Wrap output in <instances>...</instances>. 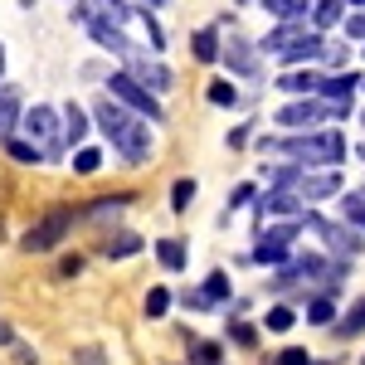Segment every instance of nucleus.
Segmentation results:
<instances>
[{
  "instance_id": "f257e3e1",
  "label": "nucleus",
  "mask_w": 365,
  "mask_h": 365,
  "mask_svg": "<svg viewBox=\"0 0 365 365\" xmlns=\"http://www.w3.org/2000/svg\"><path fill=\"white\" fill-rule=\"evenodd\" d=\"M263 146V156H292L302 170H331L346 161V137L341 132H307V137L297 141H278V137H263L258 141Z\"/></svg>"
},
{
  "instance_id": "f03ea898",
  "label": "nucleus",
  "mask_w": 365,
  "mask_h": 365,
  "mask_svg": "<svg viewBox=\"0 0 365 365\" xmlns=\"http://www.w3.org/2000/svg\"><path fill=\"white\" fill-rule=\"evenodd\" d=\"M93 122L113 137V146L122 151V161H132V166H146V161H151V151H156V146H151V132L137 122V113H127L122 103L108 98V103H98Z\"/></svg>"
},
{
  "instance_id": "7ed1b4c3",
  "label": "nucleus",
  "mask_w": 365,
  "mask_h": 365,
  "mask_svg": "<svg viewBox=\"0 0 365 365\" xmlns=\"http://www.w3.org/2000/svg\"><path fill=\"white\" fill-rule=\"evenodd\" d=\"M25 137H29V146H39V156L44 161H54L58 156V146H63V137H58V117H54V108H44V103H34L25 117Z\"/></svg>"
},
{
  "instance_id": "20e7f679",
  "label": "nucleus",
  "mask_w": 365,
  "mask_h": 365,
  "mask_svg": "<svg viewBox=\"0 0 365 365\" xmlns=\"http://www.w3.org/2000/svg\"><path fill=\"white\" fill-rule=\"evenodd\" d=\"M108 93H113V103H122L127 113L161 122V103H156V93H146V88H141L132 73H113V78H108Z\"/></svg>"
},
{
  "instance_id": "39448f33",
  "label": "nucleus",
  "mask_w": 365,
  "mask_h": 365,
  "mask_svg": "<svg viewBox=\"0 0 365 365\" xmlns=\"http://www.w3.org/2000/svg\"><path fill=\"white\" fill-rule=\"evenodd\" d=\"M73 225H78V215H73V210H49V215H44V220L20 239V249H25V253H49Z\"/></svg>"
},
{
  "instance_id": "423d86ee",
  "label": "nucleus",
  "mask_w": 365,
  "mask_h": 365,
  "mask_svg": "<svg viewBox=\"0 0 365 365\" xmlns=\"http://www.w3.org/2000/svg\"><path fill=\"white\" fill-rule=\"evenodd\" d=\"M351 103H327V98H302V103H287L278 108V122L282 127H317V122H327V117H346Z\"/></svg>"
},
{
  "instance_id": "0eeeda50",
  "label": "nucleus",
  "mask_w": 365,
  "mask_h": 365,
  "mask_svg": "<svg viewBox=\"0 0 365 365\" xmlns=\"http://www.w3.org/2000/svg\"><path fill=\"white\" fill-rule=\"evenodd\" d=\"M302 225H307V229H317V234H322V239H327V244H331V249H336L341 258H356V253L365 249V234H361V229L336 225V220H322L317 210H307V220H302Z\"/></svg>"
},
{
  "instance_id": "6e6552de",
  "label": "nucleus",
  "mask_w": 365,
  "mask_h": 365,
  "mask_svg": "<svg viewBox=\"0 0 365 365\" xmlns=\"http://www.w3.org/2000/svg\"><path fill=\"white\" fill-rule=\"evenodd\" d=\"M127 68H132V78H137L141 88H146V93H166L170 88V73H166V63H151V58H141L137 49H127Z\"/></svg>"
},
{
  "instance_id": "1a4fd4ad",
  "label": "nucleus",
  "mask_w": 365,
  "mask_h": 365,
  "mask_svg": "<svg viewBox=\"0 0 365 365\" xmlns=\"http://www.w3.org/2000/svg\"><path fill=\"white\" fill-rule=\"evenodd\" d=\"M336 185H341L336 170H302L292 190H297V200H327V195H336Z\"/></svg>"
},
{
  "instance_id": "9d476101",
  "label": "nucleus",
  "mask_w": 365,
  "mask_h": 365,
  "mask_svg": "<svg viewBox=\"0 0 365 365\" xmlns=\"http://www.w3.org/2000/svg\"><path fill=\"white\" fill-rule=\"evenodd\" d=\"M225 58H229V68H239L244 78H253V73H258V54H253V44H249V39H239V34H229Z\"/></svg>"
},
{
  "instance_id": "9b49d317",
  "label": "nucleus",
  "mask_w": 365,
  "mask_h": 365,
  "mask_svg": "<svg viewBox=\"0 0 365 365\" xmlns=\"http://www.w3.org/2000/svg\"><path fill=\"white\" fill-rule=\"evenodd\" d=\"M78 20L88 25V34H93V39L103 44V49H117V54H127V49H132V44L122 39V29H117V25H108V20H98V15H78Z\"/></svg>"
},
{
  "instance_id": "f8f14e48",
  "label": "nucleus",
  "mask_w": 365,
  "mask_h": 365,
  "mask_svg": "<svg viewBox=\"0 0 365 365\" xmlns=\"http://www.w3.org/2000/svg\"><path fill=\"white\" fill-rule=\"evenodd\" d=\"M302 34H307V29L297 25V20H282V25L273 29V34H268V39H263V49H268V54H282V49H287V44H297V39H302Z\"/></svg>"
},
{
  "instance_id": "ddd939ff",
  "label": "nucleus",
  "mask_w": 365,
  "mask_h": 365,
  "mask_svg": "<svg viewBox=\"0 0 365 365\" xmlns=\"http://www.w3.org/2000/svg\"><path fill=\"white\" fill-rule=\"evenodd\" d=\"M322 49H327V44H322L317 34H302V39H297V44H287L278 58H282V63H302V58H322Z\"/></svg>"
},
{
  "instance_id": "4468645a",
  "label": "nucleus",
  "mask_w": 365,
  "mask_h": 365,
  "mask_svg": "<svg viewBox=\"0 0 365 365\" xmlns=\"http://www.w3.org/2000/svg\"><path fill=\"white\" fill-rule=\"evenodd\" d=\"M297 210V190H273V195L258 200V215L268 220V215H292Z\"/></svg>"
},
{
  "instance_id": "2eb2a0df",
  "label": "nucleus",
  "mask_w": 365,
  "mask_h": 365,
  "mask_svg": "<svg viewBox=\"0 0 365 365\" xmlns=\"http://www.w3.org/2000/svg\"><path fill=\"white\" fill-rule=\"evenodd\" d=\"M278 88L282 93H307L312 98V93H322V73H282Z\"/></svg>"
},
{
  "instance_id": "dca6fc26",
  "label": "nucleus",
  "mask_w": 365,
  "mask_h": 365,
  "mask_svg": "<svg viewBox=\"0 0 365 365\" xmlns=\"http://www.w3.org/2000/svg\"><path fill=\"white\" fill-rule=\"evenodd\" d=\"M297 229H302V220H287V225H263V239H258V244H278V249H287V244L297 239Z\"/></svg>"
},
{
  "instance_id": "f3484780",
  "label": "nucleus",
  "mask_w": 365,
  "mask_h": 365,
  "mask_svg": "<svg viewBox=\"0 0 365 365\" xmlns=\"http://www.w3.org/2000/svg\"><path fill=\"white\" fill-rule=\"evenodd\" d=\"M137 249H141V239L132 234V229H122V234H113V239L103 244V253H108V258H132Z\"/></svg>"
},
{
  "instance_id": "a211bd4d",
  "label": "nucleus",
  "mask_w": 365,
  "mask_h": 365,
  "mask_svg": "<svg viewBox=\"0 0 365 365\" xmlns=\"http://www.w3.org/2000/svg\"><path fill=\"white\" fill-rule=\"evenodd\" d=\"M361 331H365V297H361V302H356V307H351V312H346V317L336 322V336H341V341L361 336Z\"/></svg>"
},
{
  "instance_id": "6ab92c4d",
  "label": "nucleus",
  "mask_w": 365,
  "mask_h": 365,
  "mask_svg": "<svg viewBox=\"0 0 365 365\" xmlns=\"http://www.w3.org/2000/svg\"><path fill=\"white\" fill-rule=\"evenodd\" d=\"M200 297H205V307L229 302V278H225V273H210V278H205V287H200Z\"/></svg>"
},
{
  "instance_id": "aec40b11",
  "label": "nucleus",
  "mask_w": 365,
  "mask_h": 365,
  "mask_svg": "<svg viewBox=\"0 0 365 365\" xmlns=\"http://www.w3.org/2000/svg\"><path fill=\"white\" fill-rule=\"evenodd\" d=\"M351 93H356V78L346 73V78H322V98L327 103H351Z\"/></svg>"
},
{
  "instance_id": "412c9836",
  "label": "nucleus",
  "mask_w": 365,
  "mask_h": 365,
  "mask_svg": "<svg viewBox=\"0 0 365 365\" xmlns=\"http://www.w3.org/2000/svg\"><path fill=\"white\" fill-rule=\"evenodd\" d=\"M156 258H161V268H185V244L180 239H161L156 244Z\"/></svg>"
},
{
  "instance_id": "4be33fe9",
  "label": "nucleus",
  "mask_w": 365,
  "mask_h": 365,
  "mask_svg": "<svg viewBox=\"0 0 365 365\" xmlns=\"http://www.w3.org/2000/svg\"><path fill=\"white\" fill-rule=\"evenodd\" d=\"M15 122H20V103L10 93H0V141L15 137Z\"/></svg>"
},
{
  "instance_id": "5701e85b",
  "label": "nucleus",
  "mask_w": 365,
  "mask_h": 365,
  "mask_svg": "<svg viewBox=\"0 0 365 365\" xmlns=\"http://www.w3.org/2000/svg\"><path fill=\"white\" fill-rule=\"evenodd\" d=\"M195 58L200 63H215V58H220V34H215V29H200L195 34Z\"/></svg>"
},
{
  "instance_id": "b1692460",
  "label": "nucleus",
  "mask_w": 365,
  "mask_h": 365,
  "mask_svg": "<svg viewBox=\"0 0 365 365\" xmlns=\"http://www.w3.org/2000/svg\"><path fill=\"white\" fill-rule=\"evenodd\" d=\"M83 132H88V113L68 108V113H63V137H68L73 146H78V141H83Z\"/></svg>"
},
{
  "instance_id": "393cba45",
  "label": "nucleus",
  "mask_w": 365,
  "mask_h": 365,
  "mask_svg": "<svg viewBox=\"0 0 365 365\" xmlns=\"http://www.w3.org/2000/svg\"><path fill=\"white\" fill-rule=\"evenodd\" d=\"M312 25H317V29L341 25V0H322V5H317V15H312Z\"/></svg>"
},
{
  "instance_id": "a878e982",
  "label": "nucleus",
  "mask_w": 365,
  "mask_h": 365,
  "mask_svg": "<svg viewBox=\"0 0 365 365\" xmlns=\"http://www.w3.org/2000/svg\"><path fill=\"white\" fill-rule=\"evenodd\" d=\"M253 263H268V268H282V263H287V249H278V244H258V249H253Z\"/></svg>"
},
{
  "instance_id": "bb28decb",
  "label": "nucleus",
  "mask_w": 365,
  "mask_h": 365,
  "mask_svg": "<svg viewBox=\"0 0 365 365\" xmlns=\"http://www.w3.org/2000/svg\"><path fill=\"white\" fill-rule=\"evenodd\" d=\"M210 103H220V108H239V93H234V83H210Z\"/></svg>"
},
{
  "instance_id": "cd10ccee",
  "label": "nucleus",
  "mask_w": 365,
  "mask_h": 365,
  "mask_svg": "<svg viewBox=\"0 0 365 365\" xmlns=\"http://www.w3.org/2000/svg\"><path fill=\"white\" fill-rule=\"evenodd\" d=\"M5 146H10V156H15V161H44V156H39V146H29V141H20V137H5Z\"/></svg>"
},
{
  "instance_id": "c85d7f7f",
  "label": "nucleus",
  "mask_w": 365,
  "mask_h": 365,
  "mask_svg": "<svg viewBox=\"0 0 365 365\" xmlns=\"http://www.w3.org/2000/svg\"><path fill=\"white\" fill-rule=\"evenodd\" d=\"M166 307H170V292L166 287H151L146 292V317H166Z\"/></svg>"
},
{
  "instance_id": "c756f323",
  "label": "nucleus",
  "mask_w": 365,
  "mask_h": 365,
  "mask_svg": "<svg viewBox=\"0 0 365 365\" xmlns=\"http://www.w3.org/2000/svg\"><path fill=\"white\" fill-rule=\"evenodd\" d=\"M331 312H336V302L322 292V297H312V307H307V322H331Z\"/></svg>"
},
{
  "instance_id": "7c9ffc66",
  "label": "nucleus",
  "mask_w": 365,
  "mask_h": 365,
  "mask_svg": "<svg viewBox=\"0 0 365 365\" xmlns=\"http://www.w3.org/2000/svg\"><path fill=\"white\" fill-rule=\"evenodd\" d=\"M98 166H103V151H93V146L73 156V170H78V175H93V170H98Z\"/></svg>"
},
{
  "instance_id": "2f4dec72",
  "label": "nucleus",
  "mask_w": 365,
  "mask_h": 365,
  "mask_svg": "<svg viewBox=\"0 0 365 365\" xmlns=\"http://www.w3.org/2000/svg\"><path fill=\"white\" fill-rule=\"evenodd\" d=\"M341 205H346V220H351V225H361V229H365V190H361V195H346V200H341Z\"/></svg>"
},
{
  "instance_id": "473e14b6",
  "label": "nucleus",
  "mask_w": 365,
  "mask_h": 365,
  "mask_svg": "<svg viewBox=\"0 0 365 365\" xmlns=\"http://www.w3.org/2000/svg\"><path fill=\"white\" fill-rule=\"evenodd\" d=\"M190 200H195V180H175V190H170V205H175V210H185Z\"/></svg>"
},
{
  "instance_id": "72a5a7b5",
  "label": "nucleus",
  "mask_w": 365,
  "mask_h": 365,
  "mask_svg": "<svg viewBox=\"0 0 365 365\" xmlns=\"http://www.w3.org/2000/svg\"><path fill=\"white\" fill-rule=\"evenodd\" d=\"M190 356H195V365H220V346H215V341H200Z\"/></svg>"
},
{
  "instance_id": "f704fd0d",
  "label": "nucleus",
  "mask_w": 365,
  "mask_h": 365,
  "mask_svg": "<svg viewBox=\"0 0 365 365\" xmlns=\"http://www.w3.org/2000/svg\"><path fill=\"white\" fill-rule=\"evenodd\" d=\"M263 5H268V15H282V20H292L302 10V0H263Z\"/></svg>"
},
{
  "instance_id": "c9c22d12",
  "label": "nucleus",
  "mask_w": 365,
  "mask_h": 365,
  "mask_svg": "<svg viewBox=\"0 0 365 365\" xmlns=\"http://www.w3.org/2000/svg\"><path fill=\"white\" fill-rule=\"evenodd\" d=\"M292 327V307H273L268 312V331H287Z\"/></svg>"
},
{
  "instance_id": "e433bc0d",
  "label": "nucleus",
  "mask_w": 365,
  "mask_h": 365,
  "mask_svg": "<svg viewBox=\"0 0 365 365\" xmlns=\"http://www.w3.org/2000/svg\"><path fill=\"white\" fill-rule=\"evenodd\" d=\"M234 341L239 346H258V331H253L249 322H234Z\"/></svg>"
},
{
  "instance_id": "4c0bfd02",
  "label": "nucleus",
  "mask_w": 365,
  "mask_h": 365,
  "mask_svg": "<svg viewBox=\"0 0 365 365\" xmlns=\"http://www.w3.org/2000/svg\"><path fill=\"white\" fill-rule=\"evenodd\" d=\"M278 365H317V361H312L307 351H297V346H292V351H282V356H278Z\"/></svg>"
},
{
  "instance_id": "58836bf2",
  "label": "nucleus",
  "mask_w": 365,
  "mask_h": 365,
  "mask_svg": "<svg viewBox=\"0 0 365 365\" xmlns=\"http://www.w3.org/2000/svg\"><path fill=\"white\" fill-rule=\"evenodd\" d=\"M249 200H253V185H249V180H244V185H239V190L229 195V210H239V205H249Z\"/></svg>"
},
{
  "instance_id": "ea45409f",
  "label": "nucleus",
  "mask_w": 365,
  "mask_h": 365,
  "mask_svg": "<svg viewBox=\"0 0 365 365\" xmlns=\"http://www.w3.org/2000/svg\"><path fill=\"white\" fill-rule=\"evenodd\" d=\"M73 361H78V365H108V361H103V351H93V346H88V351H78Z\"/></svg>"
},
{
  "instance_id": "a19ab883",
  "label": "nucleus",
  "mask_w": 365,
  "mask_h": 365,
  "mask_svg": "<svg viewBox=\"0 0 365 365\" xmlns=\"http://www.w3.org/2000/svg\"><path fill=\"white\" fill-rule=\"evenodd\" d=\"M346 34H356V39H365V15H351V20H346Z\"/></svg>"
},
{
  "instance_id": "79ce46f5",
  "label": "nucleus",
  "mask_w": 365,
  "mask_h": 365,
  "mask_svg": "<svg viewBox=\"0 0 365 365\" xmlns=\"http://www.w3.org/2000/svg\"><path fill=\"white\" fill-rule=\"evenodd\" d=\"M244 141H249V127H234V132H229V151H239Z\"/></svg>"
},
{
  "instance_id": "37998d69",
  "label": "nucleus",
  "mask_w": 365,
  "mask_h": 365,
  "mask_svg": "<svg viewBox=\"0 0 365 365\" xmlns=\"http://www.w3.org/2000/svg\"><path fill=\"white\" fill-rule=\"evenodd\" d=\"M78 268H83V258H78V253H73V258H63V263H58V273H63V278H68V273H78Z\"/></svg>"
},
{
  "instance_id": "c03bdc74",
  "label": "nucleus",
  "mask_w": 365,
  "mask_h": 365,
  "mask_svg": "<svg viewBox=\"0 0 365 365\" xmlns=\"http://www.w3.org/2000/svg\"><path fill=\"white\" fill-rule=\"evenodd\" d=\"M10 341H15V331H10V327L0 322V346H10Z\"/></svg>"
},
{
  "instance_id": "a18cd8bd",
  "label": "nucleus",
  "mask_w": 365,
  "mask_h": 365,
  "mask_svg": "<svg viewBox=\"0 0 365 365\" xmlns=\"http://www.w3.org/2000/svg\"><path fill=\"white\" fill-rule=\"evenodd\" d=\"M0 73H5V44H0Z\"/></svg>"
},
{
  "instance_id": "49530a36",
  "label": "nucleus",
  "mask_w": 365,
  "mask_h": 365,
  "mask_svg": "<svg viewBox=\"0 0 365 365\" xmlns=\"http://www.w3.org/2000/svg\"><path fill=\"white\" fill-rule=\"evenodd\" d=\"M146 5H170V0H146Z\"/></svg>"
},
{
  "instance_id": "de8ad7c7",
  "label": "nucleus",
  "mask_w": 365,
  "mask_h": 365,
  "mask_svg": "<svg viewBox=\"0 0 365 365\" xmlns=\"http://www.w3.org/2000/svg\"><path fill=\"white\" fill-rule=\"evenodd\" d=\"M351 5H365V0H351Z\"/></svg>"
}]
</instances>
